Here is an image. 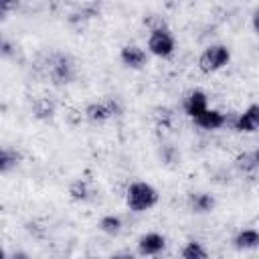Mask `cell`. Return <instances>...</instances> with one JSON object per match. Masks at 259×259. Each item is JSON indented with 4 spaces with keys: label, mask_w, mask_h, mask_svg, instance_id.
I'll use <instances>...</instances> for the list:
<instances>
[{
    "label": "cell",
    "mask_w": 259,
    "mask_h": 259,
    "mask_svg": "<svg viewBox=\"0 0 259 259\" xmlns=\"http://www.w3.org/2000/svg\"><path fill=\"white\" fill-rule=\"evenodd\" d=\"M158 202V192L148 182H134L127 188V206L136 212L148 210Z\"/></svg>",
    "instance_id": "6da1fadb"
},
{
    "label": "cell",
    "mask_w": 259,
    "mask_h": 259,
    "mask_svg": "<svg viewBox=\"0 0 259 259\" xmlns=\"http://www.w3.org/2000/svg\"><path fill=\"white\" fill-rule=\"evenodd\" d=\"M231 59V53L227 47L223 45H212L208 49H204V53L200 55L198 59V67L202 73H212V71H219L223 69Z\"/></svg>",
    "instance_id": "7a4b0ae2"
},
{
    "label": "cell",
    "mask_w": 259,
    "mask_h": 259,
    "mask_svg": "<svg viewBox=\"0 0 259 259\" xmlns=\"http://www.w3.org/2000/svg\"><path fill=\"white\" fill-rule=\"evenodd\" d=\"M148 49L152 55L156 57H170L174 53V38L172 34L162 28V26H156L152 28L150 32V38H148Z\"/></svg>",
    "instance_id": "3957f363"
},
{
    "label": "cell",
    "mask_w": 259,
    "mask_h": 259,
    "mask_svg": "<svg viewBox=\"0 0 259 259\" xmlns=\"http://www.w3.org/2000/svg\"><path fill=\"white\" fill-rule=\"evenodd\" d=\"M233 125H235L237 132H247V134L257 132L259 130V105L257 103L249 105L243 113L237 115V119H235Z\"/></svg>",
    "instance_id": "277c9868"
},
{
    "label": "cell",
    "mask_w": 259,
    "mask_h": 259,
    "mask_svg": "<svg viewBox=\"0 0 259 259\" xmlns=\"http://www.w3.org/2000/svg\"><path fill=\"white\" fill-rule=\"evenodd\" d=\"M111 115H115V103L111 99H107L103 103H89L85 109V117L89 121H97V123L109 119Z\"/></svg>",
    "instance_id": "5b68a950"
},
{
    "label": "cell",
    "mask_w": 259,
    "mask_h": 259,
    "mask_svg": "<svg viewBox=\"0 0 259 259\" xmlns=\"http://www.w3.org/2000/svg\"><path fill=\"white\" fill-rule=\"evenodd\" d=\"M208 109V99L202 91H192L186 99H184V111L186 115H190L192 119L198 117L200 113H204Z\"/></svg>",
    "instance_id": "8992f818"
},
{
    "label": "cell",
    "mask_w": 259,
    "mask_h": 259,
    "mask_svg": "<svg viewBox=\"0 0 259 259\" xmlns=\"http://www.w3.org/2000/svg\"><path fill=\"white\" fill-rule=\"evenodd\" d=\"M227 123V115L217 111V109H206L204 113H200L198 117H194V125L202 127V130H219Z\"/></svg>",
    "instance_id": "52a82bcc"
},
{
    "label": "cell",
    "mask_w": 259,
    "mask_h": 259,
    "mask_svg": "<svg viewBox=\"0 0 259 259\" xmlns=\"http://www.w3.org/2000/svg\"><path fill=\"white\" fill-rule=\"evenodd\" d=\"M119 57H121V63L125 67H130V69H140L146 63V53L136 45H125L121 49Z\"/></svg>",
    "instance_id": "ba28073f"
},
{
    "label": "cell",
    "mask_w": 259,
    "mask_h": 259,
    "mask_svg": "<svg viewBox=\"0 0 259 259\" xmlns=\"http://www.w3.org/2000/svg\"><path fill=\"white\" fill-rule=\"evenodd\" d=\"M164 245H166V241H164L162 235H158V233H148V235H144V237L140 239L138 249H140L142 255H158V253L164 249Z\"/></svg>",
    "instance_id": "9c48e42d"
},
{
    "label": "cell",
    "mask_w": 259,
    "mask_h": 259,
    "mask_svg": "<svg viewBox=\"0 0 259 259\" xmlns=\"http://www.w3.org/2000/svg\"><path fill=\"white\" fill-rule=\"evenodd\" d=\"M257 245H259V231H255V229H245L235 237L237 249H253Z\"/></svg>",
    "instance_id": "30bf717a"
},
{
    "label": "cell",
    "mask_w": 259,
    "mask_h": 259,
    "mask_svg": "<svg viewBox=\"0 0 259 259\" xmlns=\"http://www.w3.org/2000/svg\"><path fill=\"white\" fill-rule=\"evenodd\" d=\"M71 69H73V65L69 63V59L67 57H59L57 63L53 65V77L59 79L61 83H67L71 79Z\"/></svg>",
    "instance_id": "8fae6325"
},
{
    "label": "cell",
    "mask_w": 259,
    "mask_h": 259,
    "mask_svg": "<svg viewBox=\"0 0 259 259\" xmlns=\"http://www.w3.org/2000/svg\"><path fill=\"white\" fill-rule=\"evenodd\" d=\"M190 204L196 212H208L212 210L214 206V198L210 194H204V192H198V194H192L190 196Z\"/></svg>",
    "instance_id": "7c38bea8"
},
{
    "label": "cell",
    "mask_w": 259,
    "mask_h": 259,
    "mask_svg": "<svg viewBox=\"0 0 259 259\" xmlns=\"http://www.w3.org/2000/svg\"><path fill=\"white\" fill-rule=\"evenodd\" d=\"M32 111H34V115H36L38 119H47V117H51V115L55 113V105H53V101H51V99L40 97V99H36V101H34Z\"/></svg>",
    "instance_id": "4fadbf2b"
},
{
    "label": "cell",
    "mask_w": 259,
    "mask_h": 259,
    "mask_svg": "<svg viewBox=\"0 0 259 259\" xmlns=\"http://www.w3.org/2000/svg\"><path fill=\"white\" fill-rule=\"evenodd\" d=\"M99 229H101L103 233H107V235H117V233L121 231V221H119V217L107 214V217H103V219L99 221Z\"/></svg>",
    "instance_id": "5bb4252c"
},
{
    "label": "cell",
    "mask_w": 259,
    "mask_h": 259,
    "mask_svg": "<svg viewBox=\"0 0 259 259\" xmlns=\"http://www.w3.org/2000/svg\"><path fill=\"white\" fill-rule=\"evenodd\" d=\"M182 259H206V251L200 243L190 241L184 249H182Z\"/></svg>",
    "instance_id": "9a60e30c"
},
{
    "label": "cell",
    "mask_w": 259,
    "mask_h": 259,
    "mask_svg": "<svg viewBox=\"0 0 259 259\" xmlns=\"http://www.w3.org/2000/svg\"><path fill=\"white\" fill-rule=\"evenodd\" d=\"M18 160H20V156H18L16 152L4 148V150L0 152V172H8L12 166L18 164Z\"/></svg>",
    "instance_id": "2e32d148"
},
{
    "label": "cell",
    "mask_w": 259,
    "mask_h": 259,
    "mask_svg": "<svg viewBox=\"0 0 259 259\" xmlns=\"http://www.w3.org/2000/svg\"><path fill=\"white\" fill-rule=\"evenodd\" d=\"M69 194L75 198V200H85L87 198V184L83 180H75L69 188Z\"/></svg>",
    "instance_id": "e0dca14e"
},
{
    "label": "cell",
    "mask_w": 259,
    "mask_h": 259,
    "mask_svg": "<svg viewBox=\"0 0 259 259\" xmlns=\"http://www.w3.org/2000/svg\"><path fill=\"white\" fill-rule=\"evenodd\" d=\"M237 166H239L241 170H245V172L257 170V168H255V162H253V154H251V152H249V154H241V156L237 158Z\"/></svg>",
    "instance_id": "ac0fdd59"
},
{
    "label": "cell",
    "mask_w": 259,
    "mask_h": 259,
    "mask_svg": "<svg viewBox=\"0 0 259 259\" xmlns=\"http://www.w3.org/2000/svg\"><path fill=\"white\" fill-rule=\"evenodd\" d=\"M10 259H30L26 253H22V251H16V253H12V257Z\"/></svg>",
    "instance_id": "d6986e66"
},
{
    "label": "cell",
    "mask_w": 259,
    "mask_h": 259,
    "mask_svg": "<svg viewBox=\"0 0 259 259\" xmlns=\"http://www.w3.org/2000/svg\"><path fill=\"white\" fill-rule=\"evenodd\" d=\"M251 154H253V162H255V168H259V148H255Z\"/></svg>",
    "instance_id": "ffe728a7"
},
{
    "label": "cell",
    "mask_w": 259,
    "mask_h": 259,
    "mask_svg": "<svg viewBox=\"0 0 259 259\" xmlns=\"http://www.w3.org/2000/svg\"><path fill=\"white\" fill-rule=\"evenodd\" d=\"M253 26H255V30L259 32V10H257L255 16H253Z\"/></svg>",
    "instance_id": "44dd1931"
},
{
    "label": "cell",
    "mask_w": 259,
    "mask_h": 259,
    "mask_svg": "<svg viewBox=\"0 0 259 259\" xmlns=\"http://www.w3.org/2000/svg\"><path fill=\"white\" fill-rule=\"evenodd\" d=\"M111 259H134L132 255H113Z\"/></svg>",
    "instance_id": "7402d4cb"
}]
</instances>
